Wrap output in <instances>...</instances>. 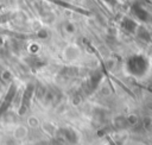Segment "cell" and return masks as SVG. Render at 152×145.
Returning <instances> with one entry per match:
<instances>
[{
    "label": "cell",
    "mask_w": 152,
    "mask_h": 145,
    "mask_svg": "<svg viewBox=\"0 0 152 145\" xmlns=\"http://www.w3.org/2000/svg\"><path fill=\"white\" fill-rule=\"evenodd\" d=\"M64 55H65L66 59L72 61V59H75V58L78 56V50H77L75 46H68V48L65 49V51H64Z\"/></svg>",
    "instance_id": "6da1fadb"
},
{
    "label": "cell",
    "mask_w": 152,
    "mask_h": 145,
    "mask_svg": "<svg viewBox=\"0 0 152 145\" xmlns=\"http://www.w3.org/2000/svg\"><path fill=\"white\" fill-rule=\"evenodd\" d=\"M25 135H26V128L23 127V126L18 127V128L14 131V137L18 138V139H21V138H24Z\"/></svg>",
    "instance_id": "7a4b0ae2"
},
{
    "label": "cell",
    "mask_w": 152,
    "mask_h": 145,
    "mask_svg": "<svg viewBox=\"0 0 152 145\" xmlns=\"http://www.w3.org/2000/svg\"><path fill=\"white\" fill-rule=\"evenodd\" d=\"M1 81H4V82H10L11 80H12V72L10 71V70H4L2 72H1Z\"/></svg>",
    "instance_id": "3957f363"
},
{
    "label": "cell",
    "mask_w": 152,
    "mask_h": 145,
    "mask_svg": "<svg viewBox=\"0 0 152 145\" xmlns=\"http://www.w3.org/2000/svg\"><path fill=\"white\" fill-rule=\"evenodd\" d=\"M4 44H5V38H4V36H0V48H1Z\"/></svg>",
    "instance_id": "277c9868"
}]
</instances>
